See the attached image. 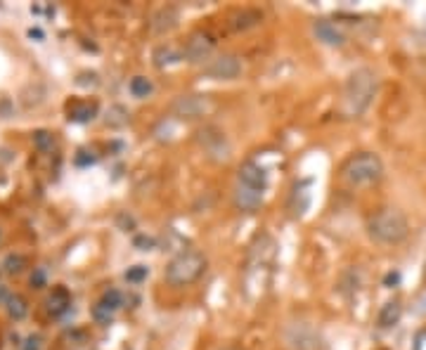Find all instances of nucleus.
<instances>
[{
  "instance_id": "obj_1",
  "label": "nucleus",
  "mask_w": 426,
  "mask_h": 350,
  "mask_svg": "<svg viewBox=\"0 0 426 350\" xmlns=\"http://www.w3.org/2000/svg\"><path fill=\"white\" fill-rule=\"evenodd\" d=\"M377 92V76L370 69H355L346 78L344 92L339 99V114L344 118L363 116L367 107L372 104V97Z\"/></svg>"
},
{
  "instance_id": "obj_2",
  "label": "nucleus",
  "mask_w": 426,
  "mask_h": 350,
  "mask_svg": "<svg viewBox=\"0 0 426 350\" xmlns=\"http://www.w3.org/2000/svg\"><path fill=\"white\" fill-rule=\"evenodd\" d=\"M384 175V163L377 154L372 152H360L353 154L351 159H346V163L339 171V178L348 187H367L379 182Z\"/></svg>"
},
{
  "instance_id": "obj_3",
  "label": "nucleus",
  "mask_w": 426,
  "mask_h": 350,
  "mask_svg": "<svg viewBox=\"0 0 426 350\" xmlns=\"http://www.w3.org/2000/svg\"><path fill=\"white\" fill-rule=\"evenodd\" d=\"M367 232L379 244H400L410 234V223L398 208H381L370 218Z\"/></svg>"
},
{
  "instance_id": "obj_4",
  "label": "nucleus",
  "mask_w": 426,
  "mask_h": 350,
  "mask_svg": "<svg viewBox=\"0 0 426 350\" xmlns=\"http://www.w3.org/2000/svg\"><path fill=\"white\" fill-rule=\"evenodd\" d=\"M204 270H206V256L199 251H182L178 253L175 258H173L168 265H166V282L173 284V287H187L192 282H197V279L204 275Z\"/></svg>"
},
{
  "instance_id": "obj_5",
  "label": "nucleus",
  "mask_w": 426,
  "mask_h": 350,
  "mask_svg": "<svg viewBox=\"0 0 426 350\" xmlns=\"http://www.w3.org/2000/svg\"><path fill=\"white\" fill-rule=\"evenodd\" d=\"M197 142H199V147L204 149L206 159H211V161H216V163L227 161V159H230V154H232V147H230V142H227L225 133H223V130H218V128H213V126L199 130Z\"/></svg>"
},
{
  "instance_id": "obj_6",
  "label": "nucleus",
  "mask_w": 426,
  "mask_h": 350,
  "mask_svg": "<svg viewBox=\"0 0 426 350\" xmlns=\"http://www.w3.org/2000/svg\"><path fill=\"white\" fill-rule=\"evenodd\" d=\"M213 52H216V40L211 33L206 31H194L187 40H185V47H182V59H187L190 64H206L213 59Z\"/></svg>"
},
{
  "instance_id": "obj_7",
  "label": "nucleus",
  "mask_w": 426,
  "mask_h": 350,
  "mask_svg": "<svg viewBox=\"0 0 426 350\" xmlns=\"http://www.w3.org/2000/svg\"><path fill=\"white\" fill-rule=\"evenodd\" d=\"M171 111L175 116L194 121V118H204L209 111H213V104L206 95H180L173 99Z\"/></svg>"
},
{
  "instance_id": "obj_8",
  "label": "nucleus",
  "mask_w": 426,
  "mask_h": 350,
  "mask_svg": "<svg viewBox=\"0 0 426 350\" xmlns=\"http://www.w3.org/2000/svg\"><path fill=\"white\" fill-rule=\"evenodd\" d=\"M239 73H242V62L235 54H218L204 66V76L216 81H235Z\"/></svg>"
},
{
  "instance_id": "obj_9",
  "label": "nucleus",
  "mask_w": 426,
  "mask_h": 350,
  "mask_svg": "<svg viewBox=\"0 0 426 350\" xmlns=\"http://www.w3.org/2000/svg\"><path fill=\"white\" fill-rule=\"evenodd\" d=\"M239 185H246V187L263 192V189L268 187V175H265V171L258 166V163L246 161V163H242V168H239Z\"/></svg>"
},
{
  "instance_id": "obj_10",
  "label": "nucleus",
  "mask_w": 426,
  "mask_h": 350,
  "mask_svg": "<svg viewBox=\"0 0 426 350\" xmlns=\"http://www.w3.org/2000/svg\"><path fill=\"white\" fill-rule=\"evenodd\" d=\"M178 21H180L178 9L173 7V5H166V7L159 9V12L154 14V19H152V33H156V36H166V33H171L173 28L178 26Z\"/></svg>"
},
{
  "instance_id": "obj_11",
  "label": "nucleus",
  "mask_w": 426,
  "mask_h": 350,
  "mask_svg": "<svg viewBox=\"0 0 426 350\" xmlns=\"http://www.w3.org/2000/svg\"><path fill=\"white\" fill-rule=\"evenodd\" d=\"M235 206L239 208V211H246V213L258 211V208L263 206V192L246 187V185H237V189H235Z\"/></svg>"
},
{
  "instance_id": "obj_12",
  "label": "nucleus",
  "mask_w": 426,
  "mask_h": 350,
  "mask_svg": "<svg viewBox=\"0 0 426 350\" xmlns=\"http://www.w3.org/2000/svg\"><path fill=\"white\" fill-rule=\"evenodd\" d=\"M263 19V14L258 12V9H254V7H242V9H235L232 14H230V28L232 31H246V28H251V26H256L258 21Z\"/></svg>"
},
{
  "instance_id": "obj_13",
  "label": "nucleus",
  "mask_w": 426,
  "mask_h": 350,
  "mask_svg": "<svg viewBox=\"0 0 426 350\" xmlns=\"http://www.w3.org/2000/svg\"><path fill=\"white\" fill-rule=\"evenodd\" d=\"M313 33H315V38H318L320 43L325 45H332V47H336V45H344V33L339 31V28L332 24V21H315V26H313Z\"/></svg>"
},
{
  "instance_id": "obj_14",
  "label": "nucleus",
  "mask_w": 426,
  "mask_h": 350,
  "mask_svg": "<svg viewBox=\"0 0 426 350\" xmlns=\"http://www.w3.org/2000/svg\"><path fill=\"white\" fill-rule=\"evenodd\" d=\"M66 114H69V121H78V123H85V121H90L95 118L97 114V102L95 99H81V102H71L69 107H66Z\"/></svg>"
},
{
  "instance_id": "obj_15",
  "label": "nucleus",
  "mask_w": 426,
  "mask_h": 350,
  "mask_svg": "<svg viewBox=\"0 0 426 350\" xmlns=\"http://www.w3.org/2000/svg\"><path fill=\"white\" fill-rule=\"evenodd\" d=\"M71 306V296H69V291L64 287H57L52 289V294L47 298V310L52 315H62L66 308Z\"/></svg>"
},
{
  "instance_id": "obj_16",
  "label": "nucleus",
  "mask_w": 426,
  "mask_h": 350,
  "mask_svg": "<svg viewBox=\"0 0 426 350\" xmlns=\"http://www.w3.org/2000/svg\"><path fill=\"white\" fill-rule=\"evenodd\" d=\"M182 59V52H178L173 45H159L154 50V64L159 66V69H163V66H168V64H175Z\"/></svg>"
},
{
  "instance_id": "obj_17",
  "label": "nucleus",
  "mask_w": 426,
  "mask_h": 350,
  "mask_svg": "<svg viewBox=\"0 0 426 350\" xmlns=\"http://www.w3.org/2000/svg\"><path fill=\"white\" fill-rule=\"evenodd\" d=\"M400 315H403V306H400L398 301L386 303V306L381 308V313H379V327L389 329V327H393V324H398Z\"/></svg>"
},
{
  "instance_id": "obj_18",
  "label": "nucleus",
  "mask_w": 426,
  "mask_h": 350,
  "mask_svg": "<svg viewBox=\"0 0 426 350\" xmlns=\"http://www.w3.org/2000/svg\"><path fill=\"white\" fill-rule=\"evenodd\" d=\"M130 92H133V97H149L152 95V90H154V83L149 81L147 76H135V78H130Z\"/></svg>"
},
{
  "instance_id": "obj_19",
  "label": "nucleus",
  "mask_w": 426,
  "mask_h": 350,
  "mask_svg": "<svg viewBox=\"0 0 426 350\" xmlns=\"http://www.w3.org/2000/svg\"><path fill=\"white\" fill-rule=\"evenodd\" d=\"M7 313H9V317H14V320H24L26 317V313H28V306H26V301L21 296H9L7 298Z\"/></svg>"
},
{
  "instance_id": "obj_20",
  "label": "nucleus",
  "mask_w": 426,
  "mask_h": 350,
  "mask_svg": "<svg viewBox=\"0 0 426 350\" xmlns=\"http://www.w3.org/2000/svg\"><path fill=\"white\" fill-rule=\"evenodd\" d=\"M2 268H5L7 275H19L21 270L26 268V258L21 253H9L7 258H5V263H2Z\"/></svg>"
},
{
  "instance_id": "obj_21",
  "label": "nucleus",
  "mask_w": 426,
  "mask_h": 350,
  "mask_svg": "<svg viewBox=\"0 0 426 350\" xmlns=\"http://www.w3.org/2000/svg\"><path fill=\"white\" fill-rule=\"evenodd\" d=\"M128 123V111L123 107H111L107 111V126H114V128H121Z\"/></svg>"
},
{
  "instance_id": "obj_22",
  "label": "nucleus",
  "mask_w": 426,
  "mask_h": 350,
  "mask_svg": "<svg viewBox=\"0 0 426 350\" xmlns=\"http://www.w3.org/2000/svg\"><path fill=\"white\" fill-rule=\"evenodd\" d=\"M33 144H36L38 149H52L54 135L47 133V130H36V133H33Z\"/></svg>"
},
{
  "instance_id": "obj_23",
  "label": "nucleus",
  "mask_w": 426,
  "mask_h": 350,
  "mask_svg": "<svg viewBox=\"0 0 426 350\" xmlns=\"http://www.w3.org/2000/svg\"><path fill=\"white\" fill-rule=\"evenodd\" d=\"M100 303H102L104 308H109L111 313H114V310L121 306V294H118L116 289H111V291H107V294H104V298H102Z\"/></svg>"
},
{
  "instance_id": "obj_24",
  "label": "nucleus",
  "mask_w": 426,
  "mask_h": 350,
  "mask_svg": "<svg viewBox=\"0 0 426 350\" xmlns=\"http://www.w3.org/2000/svg\"><path fill=\"white\" fill-rule=\"evenodd\" d=\"M145 277H147V268H145V265H135V268H128V272H126V279H128V282H133V284L142 282Z\"/></svg>"
},
{
  "instance_id": "obj_25",
  "label": "nucleus",
  "mask_w": 426,
  "mask_h": 350,
  "mask_svg": "<svg viewBox=\"0 0 426 350\" xmlns=\"http://www.w3.org/2000/svg\"><path fill=\"white\" fill-rule=\"evenodd\" d=\"M92 317H95L100 324H109V320H111V310H109V308H104L102 303H97V306H95V310H92Z\"/></svg>"
},
{
  "instance_id": "obj_26",
  "label": "nucleus",
  "mask_w": 426,
  "mask_h": 350,
  "mask_svg": "<svg viewBox=\"0 0 426 350\" xmlns=\"http://www.w3.org/2000/svg\"><path fill=\"white\" fill-rule=\"evenodd\" d=\"M31 287H36V289L45 287V270H43V268L33 270V275H31Z\"/></svg>"
},
{
  "instance_id": "obj_27",
  "label": "nucleus",
  "mask_w": 426,
  "mask_h": 350,
  "mask_svg": "<svg viewBox=\"0 0 426 350\" xmlns=\"http://www.w3.org/2000/svg\"><path fill=\"white\" fill-rule=\"evenodd\" d=\"M24 350H40V339H38V336H31V339H26V346H24Z\"/></svg>"
},
{
  "instance_id": "obj_28",
  "label": "nucleus",
  "mask_w": 426,
  "mask_h": 350,
  "mask_svg": "<svg viewBox=\"0 0 426 350\" xmlns=\"http://www.w3.org/2000/svg\"><path fill=\"white\" fill-rule=\"evenodd\" d=\"M398 282H400L398 272H389V275H386V279H384V284H386V287H393V284H398Z\"/></svg>"
},
{
  "instance_id": "obj_29",
  "label": "nucleus",
  "mask_w": 426,
  "mask_h": 350,
  "mask_svg": "<svg viewBox=\"0 0 426 350\" xmlns=\"http://www.w3.org/2000/svg\"><path fill=\"white\" fill-rule=\"evenodd\" d=\"M135 244H137V246H145V251H149V246H152L154 242H152V239H145V237H137Z\"/></svg>"
},
{
  "instance_id": "obj_30",
  "label": "nucleus",
  "mask_w": 426,
  "mask_h": 350,
  "mask_svg": "<svg viewBox=\"0 0 426 350\" xmlns=\"http://www.w3.org/2000/svg\"><path fill=\"white\" fill-rule=\"evenodd\" d=\"M28 36L31 38H43V31H40V28H31V31H28Z\"/></svg>"
},
{
  "instance_id": "obj_31",
  "label": "nucleus",
  "mask_w": 426,
  "mask_h": 350,
  "mask_svg": "<svg viewBox=\"0 0 426 350\" xmlns=\"http://www.w3.org/2000/svg\"><path fill=\"white\" fill-rule=\"evenodd\" d=\"M0 239H2V232H0Z\"/></svg>"
}]
</instances>
